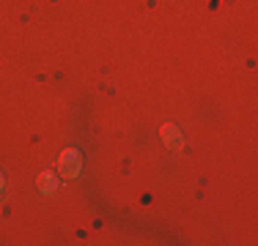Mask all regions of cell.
<instances>
[{
	"label": "cell",
	"instance_id": "6da1fadb",
	"mask_svg": "<svg viewBox=\"0 0 258 246\" xmlns=\"http://www.w3.org/2000/svg\"><path fill=\"white\" fill-rule=\"evenodd\" d=\"M80 167H83V156H80V151H75V148H66V151L60 153V159H58L60 175L77 178L80 175Z\"/></svg>",
	"mask_w": 258,
	"mask_h": 246
},
{
	"label": "cell",
	"instance_id": "7a4b0ae2",
	"mask_svg": "<svg viewBox=\"0 0 258 246\" xmlns=\"http://www.w3.org/2000/svg\"><path fill=\"white\" fill-rule=\"evenodd\" d=\"M159 134H162V140H165L168 148H181V134H179V129H176L173 123H165V126L159 129Z\"/></svg>",
	"mask_w": 258,
	"mask_h": 246
},
{
	"label": "cell",
	"instance_id": "3957f363",
	"mask_svg": "<svg viewBox=\"0 0 258 246\" xmlns=\"http://www.w3.org/2000/svg\"><path fill=\"white\" fill-rule=\"evenodd\" d=\"M36 186H39V192H44V194L55 192V189H58V178H55V172H41L39 181H36Z\"/></svg>",
	"mask_w": 258,
	"mask_h": 246
},
{
	"label": "cell",
	"instance_id": "277c9868",
	"mask_svg": "<svg viewBox=\"0 0 258 246\" xmlns=\"http://www.w3.org/2000/svg\"><path fill=\"white\" fill-rule=\"evenodd\" d=\"M0 189H3V175H0Z\"/></svg>",
	"mask_w": 258,
	"mask_h": 246
}]
</instances>
